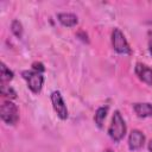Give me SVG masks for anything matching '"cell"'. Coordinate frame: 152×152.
<instances>
[{
	"label": "cell",
	"mask_w": 152,
	"mask_h": 152,
	"mask_svg": "<svg viewBox=\"0 0 152 152\" xmlns=\"http://www.w3.org/2000/svg\"><path fill=\"white\" fill-rule=\"evenodd\" d=\"M32 70L43 74V72L45 71V68H44L43 63H40V62H34V63H32Z\"/></svg>",
	"instance_id": "obj_14"
},
{
	"label": "cell",
	"mask_w": 152,
	"mask_h": 152,
	"mask_svg": "<svg viewBox=\"0 0 152 152\" xmlns=\"http://www.w3.org/2000/svg\"><path fill=\"white\" fill-rule=\"evenodd\" d=\"M13 77H14L13 71L4 62H1V64H0V80H1V82L0 83H8L10 81L13 80Z\"/></svg>",
	"instance_id": "obj_11"
},
{
	"label": "cell",
	"mask_w": 152,
	"mask_h": 152,
	"mask_svg": "<svg viewBox=\"0 0 152 152\" xmlns=\"http://www.w3.org/2000/svg\"><path fill=\"white\" fill-rule=\"evenodd\" d=\"M103 152H113V150H110V148H107V150H104Z\"/></svg>",
	"instance_id": "obj_18"
},
{
	"label": "cell",
	"mask_w": 152,
	"mask_h": 152,
	"mask_svg": "<svg viewBox=\"0 0 152 152\" xmlns=\"http://www.w3.org/2000/svg\"><path fill=\"white\" fill-rule=\"evenodd\" d=\"M0 88H1V95L4 97H7L8 100H13L17 97V91L7 83H0Z\"/></svg>",
	"instance_id": "obj_12"
},
{
	"label": "cell",
	"mask_w": 152,
	"mask_h": 152,
	"mask_svg": "<svg viewBox=\"0 0 152 152\" xmlns=\"http://www.w3.org/2000/svg\"><path fill=\"white\" fill-rule=\"evenodd\" d=\"M134 71L140 81H142L147 86H152V69L148 65L144 63H137Z\"/></svg>",
	"instance_id": "obj_7"
},
{
	"label": "cell",
	"mask_w": 152,
	"mask_h": 152,
	"mask_svg": "<svg viewBox=\"0 0 152 152\" xmlns=\"http://www.w3.org/2000/svg\"><path fill=\"white\" fill-rule=\"evenodd\" d=\"M133 110L139 118H150L152 116V104L148 102H137L133 104Z\"/></svg>",
	"instance_id": "obj_8"
},
{
	"label": "cell",
	"mask_w": 152,
	"mask_h": 152,
	"mask_svg": "<svg viewBox=\"0 0 152 152\" xmlns=\"http://www.w3.org/2000/svg\"><path fill=\"white\" fill-rule=\"evenodd\" d=\"M57 19L65 27H72V26L77 25V23H78L77 15H75L74 13H58Z\"/></svg>",
	"instance_id": "obj_9"
},
{
	"label": "cell",
	"mask_w": 152,
	"mask_h": 152,
	"mask_svg": "<svg viewBox=\"0 0 152 152\" xmlns=\"http://www.w3.org/2000/svg\"><path fill=\"white\" fill-rule=\"evenodd\" d=\"M148 152H152V139L148 142Z\"/></svg>",
	"instance_id": "obj_17"
},
{
	"label": "cell",
	"mask_w": 152,
	"mask_h": 152,
	"mask_svg": "<svg viewBox=\"0 0 152 152\" xmlns=\"http://www.w3.org/2000/svg\"><path fill=\"white\" fill-rule=\"evenodd\" d=\"M112 45H113V49L119 55H131L132 53V50L129 48V44H128L125 34L118 27H115L112 31Z\"/></svg>",
	"instance_id": "obj_4"
},
{
	"label": "cell",
	"mask_w": 152,
	"mask_h": 152,
	"mask_svg": "<svg viewBox=\"0 0 152 152\" xmlns=\"http://www.w3.org/2000/svg\"><path fill=\"white\" fill-rule=\"evenodd\" d=\"M23 78L26 81L28 89L33 93V94H39L42 88H43V83H44V76L40 72H37L34 70H24L21 72Z\"/></svg>",
	"instance_id": "obj_3"
},
{
	"label": "cell",
	"mask_w": 152,
	"mask_h": 152,
	"mask_svg": "<svg viewBox=\"0 0 152 152\" xmlns=\"http://www.w3.org/2000/svg\"><path fill=\"white\" fill-rule=\"evenodd\" d=\"M148 50H150V53L152 56V30L148 31Z\"/></svg>",
	"instance_id": "obj_16"
},
{
	"label": "cell",
	"mask_w": 152,
	"mask_h": 152,
	"mask_svg": "<svg viewBox=\"0 0 152 152\" xmlns=\"http://www.w3.org/2000/svg\"><path fill=\"white\" fill-rule=\"evenodd\" d=\"M77 37H80V39H81V40H83L84 43H89L88 36H87V33H84L83 31H80V32L77 33Z\"/></svg>",
	"instance_id": "obj_15"
},
{
	"label": "cell",
	"mask_w": 152,
	"mask_h": 152,
	"mask_svg": "<svg viewBox=\"0 0 152 152\" xmlns=\"http://www.w3.org/2000/svg\"><path fill=\"white\" fill-rule=\"evenodd\" d=\"M145 144V135L139 129H133L128 137V147L131 151L140 150Z\"/></svg>",
	"instance_id": "obj_6"
},
{
	"label": "cell",
	"mask_w": 152,
	"mask_h": 152,
	"mask_svg": "<svg viewBox=\"0 0 152 152\" xmlns=\"http://www.w3.org/2000/svg\"><path fill=\"white\" fill-rule=\"evenodd\" d=\"M11 31H12V33H13L17 38H21V37H23V33H24L23 24H21L18 19H14V20L11 23Z\"/></svg>",
	"instance_id": "obj_13"
},
{
	"label": "cell",
	"mask_w": 152,
	"mask_h": 152,
	"mask_svg": "<svg viewBox=\"0 0 152 152\" xmlns=\"http://www.w3.org/2000/svg\"><path fill=\"white\" fill-rule=\"evenodd\" d=\"M107 113H108V107L107 106H102V107H99L96 109L95 115H94V121H95V124L99 128H102L103 121L107 116Z\"/></svg>",
	"instance_id": "obj_10"
},
{
	"label": "cell",
	"mask_w": 152,
	"mask_h": 152,
	"mask_svg": "<svg viewBox=\"0 0 152 152\" xmlns=\"http://www.w3.org/2000/svg\"><path fill=\"white\" fill-rule=\"evenodd\" d=\"M50 99H51V103H52V107H53V110L56 112L57 116L61 119V120H66L68 116H69V113H68V108H66V104L61 95V93L58 90H55L51 93L50 95Z\"/></svg>",
	"instance_id": "obj_5"
},
{
	"label": "cell",
	"mask_w": 152,
	"mask_h": 152,
	"mask_svg": "<svg viewBox=\"0 0 152 152\" xmlns=\"http://www.w3.org/2000/svg\"><path fill=\"white\" fill-rule=\"evenodd\" d=\"M126 122L119 110H115L112 116V122L108 127V135L114 142H119L126 135Z\"/></svg>",
	"instance_id": "obj_1"
},
{
	"label": "cell",
	"mask_w": 152,
	"mask_h": 152,
	"mask_svg": "<svg viewBox=\"0 0 152 152\" xmlns=\"http://www.w3.org/2000/svg\"><path fill=\"white\" fill-rule=\"evenodd\" d=\"M0 116H1V120L6 125L14 126L18 122V120H19V109H18L17 104L13 103L11 100L5 101L1 104Z\"/></svg>",
	"instance_id": "obj_2"
}]
</instances>
